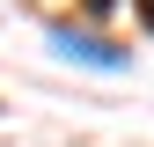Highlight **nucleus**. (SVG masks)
I'll return each instance as SVG.
<instances>
[{
    "mask_svg": "<svg viewBox=\"0 0 154 147\" xmlns=\"http://www.w3.org/2000/svg\"><path fill=\"white\" fill-rule=\"evenodd\" d=\"M51 44H59L66 59H88V66H125V52H118V44H95L88 30H59Z\"/></svg>",
    "mask_w": 154,
    "mask_h": 147,
    "instance_id": "obj_1",
    "label": "nucleus"
},
{
    "mask_svg": "<svg viewBox=\"0 0 154 147\" xmlns=\"http://www.w3.org/2000/svg\"><path fill=\"white\" fill-rule=\"evenodd\" d=\"M132 8H140V22H147V30H154V0H132Z\"/></svg>",
    "mask_w": 154,
    "mask_h": 147,
    "instance_id": "obj_2",
    "label": "nucleus"
},
{
    "mask_svg": "<svg viewBox=\"0 0 154 147\" xmlns=\"http://www.w3.org/2000/svg\"><path fill=\"white\" fill-rule=\"evenodd\" d=\"M88 8H110V0H88Z\"/></svg>",
    "mask_w": 154,
    "mask_h": 147,
    "instance_id": "obj_3",
    "label": "nucleus"
}]
</instances>
